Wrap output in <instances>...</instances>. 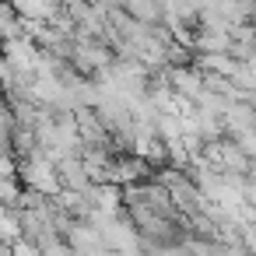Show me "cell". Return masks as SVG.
Returning a JSON list of instances; mask_svg holds the SVG:
<instances>
[{
	"instance_id": "1",
	"label": "cell",
	"mask_w": 256,
	"mask_h": 256,
	"mask_svg": "<svg viewBox=\"0 0 256 256\" xmlns=\"http://www.w3.org/2000/svg\"><path fill=\"white\" fill-rule=\"evenodd\" d=\"M18 176H22L25 190H32V193H39V196L56 200V196L64 193L60 176H56V165H53L42 151H39L36 158H28V162H18Z\"/></svg>"
},
{
	"instance_id": "2",
	"label": "cell",
	"mask_w": 256,
	"mask_h": 256,
	"mask_svg": "<svg viewBox=\"0 0 256 256\" xmlns=\"http://www.w3.org/2000/svg\"><path fill=\"white\" fill-rule=\"evenodd\" d=\"M56 176H60V186L70 190V193H88V190H92V179H88V172H84L81 154H78V158L56 162Z\"/></svg>"
},
{
	"instance_id": "3",
	"label": "cell",
	"mask_w": 256,
	"mask_h": 256,
	"mask_svg": "<svg viewBox=\"0 0 256 256\" xmlns=\"http://www.w3.org/2000/svg\"><path fill=\"white\" fill-rule=\"evenodd\" d=\"M218 168H221V172H228V176H246V179H249L252 158H246L232 140H221V162H218Z\"/></svg>"
},
{
	"instance_id": "4",
	"label": "cell",
	"mask_w": 256,
	"mask_h": 256,
	"mask_svg": "<svg viewBox=\"0 0 256 256\" xmlns=\"http://www.w3.org/2000/svg\"><path fill=\"white\" fill-rule=\"evenodd\" d=\"M123 14L137 25H158L162 22V4H148V0H126Z\"/></svg>"
},
{
	"instance_id": "5",
	"label": "cell",
	"mask_w": 256,
	"mask_h": 256,
	"mask_svg": "<svg viewBox=\"0 0 256 256\" xmlns=\"http://www.w3.org/2000/svg\"><path fill=\"white\" fill-rule=\"evenodd\" d=\"M232 144H235L246 158H256V126H252V130H246V134H235V137H232Z\"/></svg>"
},
{
	"instance_id": "6",
	"label": "cell",
	"mask_w": 256,
	"mask_h": 256,
	"mask_svg": "<svg viewBox=\"0 0 256 256\" xmlns=\"http://www.w3.org/2000/svg\"><path fill=\"white\" fill-rule=\"evenodd\" d=\"M11 256H42V252H39V249H36L32 242H25V238H18V242L11 246Z\"/></svg>"
}]
</instances>
